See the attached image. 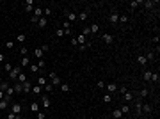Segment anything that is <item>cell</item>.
Listing matches in <instances>:
<instances>
[{"label":"cell","mask_w":160,"mask_h":119,"mask_svg":"<svg viewBox=\"0 0 160 119\" xmlns=\"http://www.w3.org/2000/svg\"><path fill=\"white\" fill-rule=\"evenodd\" d=\"M20 73H23V71H21V66H14V68H13V69H11L9 73H7V75H9V78H13V80H16Z\"/></svg>","instance_id":"obj_1"},{"label":"cell","mask_w":160,"mask_h":119,"mask_svg":"<svg viewBox=\"0 0 160 119\" xmlns=\"http://www.w3.org/2000/svg\"><path fill=\"white\" fill-rule=\"evenodd\" d=\"M50 84L53 85V87H55V85H60V84H62V82H60V77H57V73H50Z\"/></svg>","instance_id":"obj_2"},{"label":"cell","mask_w":160,"mask_h":119,"mask_svg":"<svg viewBox=\"0 0 160 119\" xmlns=\"http://www.w3.org/2000/svg\"><path fill=\"white\" fill-rule=\"evenodd\" d=\"M41 105H43V108H50L52 105H50V98L46 94H43V98H41Z\"/></svg>","instance_id":"obj_3"},{"label":"cell","mask_w":160,"mask_h":119,"mask_svg":"<svg viewBox=\"0 0 160 119\" xmlns=\"http://www.w3.org/2000/svg\"><path fill=\"white\" fill-rule=\"evenodd\" d=\"M144 7H146V9H153L155 5H158V2H153V0H146V2H141Z\"/></svg>","instance_id":"obj_4"},{"label":"cell","mask_w":160,"mask_h":119,"mask_svg":"<svg viewBox=\"0 0 160 119\" xmlns=\"http://www.w3.org/2000/svg\"><path fill=\"white\" fill-rule=\"evenodd\" d=\"M25 11L27 13H34V0H27L25 2Z\"/></svg>","instance_id":"obj_5"},{"label":"cell","mask_w":160,"mask_h":119,"mask_svg":"<svg viewBox=\"0 0 160 119\" xmlns=\"http://www.w3.org/2000/svg\"><path fill=\"white\" fill-rule=\"evenodd\" d=\"M11 112L13 114H21V105H20V103H14V105H11Z\"/></svg>","instance_id":"obj_6"},{"label":"cell","mask_w":160,"mask_h":119,"mask_svg":"<svg viewBox=\"0 0 160 119\" xmlns=\"http://www.w3.org/2000/svg\"><path fill=\"white\" fill-rule=\"evenodd\" d=\"M105 89H107V91H109V94H110V93H116V91H117V85H116V84H107Z\"/></svg>","instance_id":"obj_7"},{"label":"cell","mask_w":160,"mask_h":119,"mask_svg":"<svg viewBox=\"0 0 160 119\" xmlns=\"http://www.w3.org/2000/svg\"><path fill=\"white\" fill-rule=\"evenodd\" d=\"M102 39H103V41H105L107 44H110V43L114 41V38H112V34H103V36H102Z\"/></svg>","instance_id":"obj_8"},{"label":"cell","mask_w":160,"mask_h":119,"mask_svg":"<svg viewBox=\"0 0 160 119\" xmlns=\"http://www.w3.org/2000/svg\"><path fill=\"white\" fill-rule=\"evenodd\" d=\"M41 16H43V9H41V7H34V18L39 20Z\"/></svg>","instance_id":"obj_9"},{"label":"cell","mask_w":160,"mask_h":119,"mask_svg":"<svg viewBox=\"0 0 160 119\" xmlns=\"http://www.w3.org/2000/svg\"><path fill=\"white\" fill-rule=\"evenodd\" d=\"M13 89H14V93H23V84H20V82H16Z\"/></svg>","instance_id":"obj_10"},{"label":"cell","mask_w":160,"mask_h":119,"mask_svg":"<svg viewBox=\"0 0 160 119\" xmlns=\"http://www.w3.org/2000/svg\"><path fill=\"white\" fill-rule=\"evenodd\" d=\"M46 84H48V82H46L44 77H37V85H39V87H44Z\"/></svg>","instance_id":"obj_11"},{"label":"cell","mask_w":160,"mask_h":119,"mask_svg":"<svg viewBox=\"0 0 160 119\" xmlns=\"http://www.w3.org/2000/svg\"><path fill=\"white\" fill-rule=\"evenodd\" d=\"M43 53H44V52H43L41 48H36V50H34V55H36L37 61H39V59H43Z\"/></svg>","instance_id":"obj_12"},{"label":"cell","mask_w":160,"mask_h":119,"mask_svg":"<svg viewBox=\"0 0 160 119\" xmlns=\"http://www.w3.org/2000/svg\"><path fill=\"white\" fill-rule=\"evenodd\" d=\"M77 43H78V46H84V44H87V43H86V36H82V34H80L78 38H77Z\"/></svg>","instance_id":"obj_13"},{"label":"cell","mask_w":160,"mask_h":119,"mask_svg":"<svg viewBox=\"0 0 160 119\" xmlns=\"http://www.w3.org/2000/svg\"><path fill=\"white\" fill-rule=\"evenodd\" d=\"M30 91H32V84L27 80L25 84H23V93H30Z\"/></svg>","instance_id":"obj_14"},{"label":"cell","mask_w":160,"mask_h":119,"mask_svg":"<svg viewBox=\"0 0 160 119\" xmlns=\"http://www.w3.org/2000/svg\"><path fill=\"white\" fill-rule=\"evenodd\" d=\"M30 93H34V94H41L43 93V87H39V85H32V91H30Z\"/></svg>","instance_id":"obj_15"},{"label":"cell","mask_w":160,"mask_h":119,"mask_svg":"<svg viewBox=\"0 0 160 119\" xmlns=\"http://www.w3.org/2000/svg\"><path fill=\"white\" fill-rule=\"evenodd\" d=\"M151 110H153V108H151V105H142V103H141V112H146V114H149Z\"/></svg>","instance_id":"obj_16"},{"label":"cell","mask_w":160,"mask_h":119,"mask_svg":"<svg viewBox=\"0 0 160 119\" xmlns=\"http://www.w3.org/2000/svg\"><path fill=\"white\" fill-rule=\"evenodd\" d=\"M110 21H112V23H119V14L117 13H112L110 14Z\"/></svg>","instance_id":"obj_17"},{"label":"cell","mask_w":160,"mask_h":119,"mask_svg":"<svg viewBox=\"0 0 160 119\" xmlns=\"http://www.w3.org/2000/svg\"><path fill=\"white\" fill-rule=\"evenodd\" d=\"M46 23H48V20L44 18V16H41V18H39V21H37V25H39L41 28H43V27H46Z\"/></svg>","instance_id":"obj_18"},{"label":"cell","mask_w":160,"mask_h":119,"mask_svg":"<svg viewBox=\"0 0 160 119\" xmlns=\"http://www.w3.org/2000/svg\"><path fill=\"white\" fill-rule=\"evenodd\" d=\"M137 62H139L141 66H146V64H148V61H146V57H144V55H139V57H137Z\"/></svg>","instance_id":"obj_19"},{"label":"cell","mask_w":160,"mask_h":119,"mask_svg":"<svg viewBox=\"0 0 160 119\" xmlns=\"http://www.w3.org/2000/svg\"><path fill=\"white\" fill-rule=\"evenodd\" d=\"M18 82H20V84H25V82H27V75H25V73H20V75H18V78H16Z\"/></svg>","instance_id":"obj_20"},{"label":"cell","mask_w":160,"mask_h":119,"mask_svg":"<svg viewBox=\"0 0 160 119\" xmlns=\"http://www.w3.org/2000/svg\"><path fill=\"white\" fill-rule=\"evenodd\" d=\"M89 30L93 32V34H98V30H100V25H96V23H93V25L89 27Z\"/></svg>","instance_id":"obj_21"},{"label":"cell","mask_w":160,"mask_h":119,"mask_svg":"<svg viewBox=\"0 0 160 119\" xmlns=\"http://www.w3.org/2000/svg\"><path fill=\"white\" fill-rule=\"evenodd\" d=\"M123 98H125V100H126V101H132V100H133V94H132V93H130V91H126V93H125V94H123Z\"/></svg>","instance_id":"obj_22"},{"label":"cell","mask_w":160,"mask_h":119,"mask_svg":"<svg viewBox=\"0 0 160 119\" xmlns=\"http://www.w3.org/2000/svg\"><path fill=\"white\" fill-rule=\"evenodd\" d=\"M29 64H30L29 57H23V59H21V62H20V66H21V68H25V66H29Z\"/></svg>","instance_id":"obj_23"},{"label":"cell","mask_w":160,"mask_h":119,"mask_svg":"<svg viewBox=\"0 0 160 119\" xmlns=\"http://www.w3.org/2000/svg\"><path fill=\"white\" fill-rule=\"evenodd\" d=\"M112 116H114V119H121V116H123V112H121L119 108H116V110H114V114H112Z\"/></svg>","instance_id":"obj_24"},{"label":"cell","mask_w":160,"mask_h":119,"mask_svg":"<svg viewBox=\"0 0 160 119\" xmlns=\"http://www.w3.org/2000/svg\"><path fill=\"white\" fill-rule=\"evenodd\" d=\"M142 78L146 80V82H148V80H151V71H148V69H146V71L142 73Z\"/></svg>","instance_id":"obj_25"},{"label":"cell","mask_w":160,"mask_h":119,"mask_svg":"<svg viewBox=\"0 0 160 119\" xmlns=\"http://www.w3.org/2000/svg\"><path fill=\"white\" fill-rule=\"evenodd\" d=\"M30 110H32V112H39V103H32V105H30Z\"/></svg>","instance_id":"obj_26"},{"label":"cell","mask_w":160,"mask_h":119,"mask_svg":"<svg viewBox=\"0 0 160 119\" xmlns=\"http://www.w3.org/2000/svg\"><path fill=\"white\" fill-rule=\"evenodd\" d=\"M77 18H78V20H86V18H87V11H82V13H78V14H77Z\"/></svg>","instance_id":"obj_27"},{"label":"cell","mask_w":160,"mask_h":119,"mask_svg":"<svg viewBox=\"0 0 160 119\" xmlns=\"http://www.w3.org/2000/svg\"><path fill=\"white\" fill-rule=\"evenodd\" d=\"M25 39H27V36H25V34H18V36H16V41H18V43H23Z\"/></svg>","instance_id":"obj_28"},{"label":"cell","mask_w":160,"mask_h":119,"mask_svg":"<svg viewBox=\"0 0 160 119\" xmlns=\"http://www.w3.org/2000/svg\"><path fill=\"white\" fill-rule=\"evenodd\" d=\"M144 57H146V61H155V53H153V52H149V53L144 55Z\"/></svg>","instance_id":"obj_29"},{"label":"cell","mask_w":160,"mask_h":119,"mask_svg":"<svg viewBox=\"0 0 160 119\" xmlns=\"http://www.w3.org/2000/svg\"><path fill=\"white\" fill-rule=\"evenodd\" d=\"M7 89H9V85H7V82H2V84H0V91H7Z\"/></svg>","instance_id":"obj_30"},{"label":"cell","mask_w":160,"mask_h":119,"mask_svg":"<svg viewBox=\"0 0 160 119\" xmlns=\"http://www.w3.org/2000/svg\"><path fill=\"white\" fill-rule=\"evenodd\" d=\"M60 91H62V93H68V91H70V85H68V84H60Z\"/></svg>","instance_id":"obj_31"},{"label":"cell","mask_w":160,"mask_h":119,"mask_svg":"<svg viewBox=\"0 0 160 119\" xmlns=\"http://www.w3.org/2000/svg\"><path fill=\"white\" fill-rule=\"evenodd\" d=\"M110 101H112V96L110 94H105L103 96V103H110Z\"/></svg>","instance_id":"obj_32"},{"label":"cell","mask_w":160,"mask_h":119,"mask_svg":"<svg viewBox=\"0 0 160 119\" xmlns=\"http://www.w3.org/2000/svg\"><path fill=\"white\" fill-rule=\"evenodd\" d=\"M137 5H141V0H133V2H130V7H132V9H135Z\"/></svg>","instance_id":"obj_33"},{"label":"cell","mask_w":160,"mask_h":119,"mask_svg":"<svg viewBox=\"0 0 160 119\" xmlns=\"http://www.w3.org/2000/svg\"><path fill=\"white\" fill-rule=\"evenodd\" d=\"M43 13H44V18H46V16H50V14H52V9H50V7H44Z\"/></svg>","instance_id":"obj_34"},{"label":"cell","mask_w":160,"mask_h":119,"mask_svg":"<svg viewBox=\"0 0 160 119\" xmlns=\"http://www.w3.org/2000/svg\"><path fill=\"white\" fill-rule=\"evenodd\" d=\"M70 27H71L70 21H64V23H62V30H70Z\"/></svg>","instance_id":"obj_35"},{"label":"cell","mask_w":160,"mask_h":119,"mask_svg":"<svg viewBox=\"0 0 160 119\" xmlns=\"http://www.w3.org/2000/svg\"><path fill=\"white\" fill-rule=\"evenodd\" d=\"M119 21H121V23H126V21H128V16H126V14H121V16H119Z\"/></svg>","instance_id":"obj_36"},{"label":"cell","mask_w":160,"mask_h":119,"mask_svg":"<svg viewBox=\"0 0 160 119\" xmlns=\"http://www.w3.org/2000/svg\"><path fill=\"white\" fill-rule=\"evenodd\" d=\"M30 71H32V73H37V71H39V68H37V64H30Z\"/></svg>","instance_id":"obj_37"},{"label":"cell","mask_w":160,"mask_h":119,"mask_svg":"<svg viewBox=\"0 0 160 119\" xmlns=\"http://www.w3.org/2000/svg\"><path fill=\"white\" fill-rule=\"evenodd\" d=\"M119 110H121L123 114H128V110H130V107H128V105H123V107H121Z\"/></svg>","instance_id":"obj_38"},{"label":"cell","mask_w":160,"mask_h":119,"mask_svg":"<svg viewBox=\"0 0 160 119\" xmlns=\"http://www.w3.org/2000/svg\"><path fill=\"white\" fill-rule=\"evenodd\" d=\"M151 80H153V82H158V80H160L158 73H151Z\"/></svg>","instance_id":"obj_39"},{"label":"cell","mask_w":160,"mask_h":119,"mask_svg":"<svg viewBox=\"0 0 160 119\" xmlns=\"http://www.w3.org/2000/svg\"><path fill=\"white\" fill-rule=\"evenodd\" d=\"M68 20L75 21V20H77V14H75V13H70V14H68Z\"/></svg>","instance_id":"obj_40"},{"label":"cell","mask_w":160,"mask_h":119,"mask_svg":"<svg viewBox=\"0 0 160 119\" xmlns=\"http://www.w3.org/2000/svg\"><path fill=\"white\" fill-rule=\"evenodd\" d=\"M4 69H5V71H7V73H9V71H11V69H13V66H11V64H9V62H5V64H4Z\"/></svg>","instance_id":"obj_41"},{"label":"cell","mask_w":160,"mask_h":119,"mask_svg":"<svg viewBox=\"0 0 160 119\" xmlns=\"http://www.w3.org/2000/svg\"><path fill=\"white\" fill-rule=\"evenodd\" d=\"M13 94H14V89H13V87H9V89L5 91V96H13Z\"/></svg>","instance_id":"obj_42"},{"label":"cell","mask_w":160,"mask_h":119,"mask_svg":"<svg viewBox=\"0 0 160 119\" xmlns=\"http://www.w3.org/2000/svg\"><path fill=\"white\" fill-rule=\"evenodd\" d=\"M148 94H149V91H148V89H142V91H141V96H142V98H146Z\"/></svg>","instance_id":"obj_43"},{"label":"cell","mask_w":160,"mask_h":119,"mask_svg":"<svg viewBox=\"0 0 160 119\" xmlns=\"http://www.w3.org/2000/svg\"><path fill=\"white\" fill-rule=\"evenodd\" d=\"M37 68H44V61H43V59H39V61H37Z\"/></svg>","instance_id":"obj_44"},{"label":"cell","mask_w":160,"mask_h":119,"mask_svg":"<svg viewBox=\"0 0 160 119\" xmlns=\"http://www.w3.org/2000/svg\"><path fill=\"white\" fill-rule=\"evenodd\" d=\"M105 85H107V84H105V82H103V80H98V87H100V89H103Z\"/></svg>","instance_id":"obj_45"},{"label":"cell","mask_w":160,"mask_h":119,"mask_svg":"<svg viewBox=\"0 0 160 119\" xmlns=\"http://www.w3.org/2000/svg\"><path fill=\"white\" fill-rule=\"evenodd\" d=\"M52 89H53V85H52V84H46V85H44V91H48V93H50Z\"/></svg>","instance_id":"obj_46"},{"label":"cell","mask_w":160,"mask_h":119,"mask_svg":"<svg viewBox=\"0 0 160 119\" xmlns=\"http://www.w3.org/2000/svg\"><path fill=\"white\" fill-rule=\"evenodd\" d=\"M37 119H46V116H44V112H37Z\"/></svg>","instance_id":"obj_47"},{"label":"cell","mask_w":160,"mask_h":119,"mask_svg":"<svg viewBox=\"0 0 160 119\" xmlns=\"http://www.w3.org/2000/svg\"><path fill=\"white\" fill-rule=\"evenodd\" d=\"M71 46H78V43H77V38H71Z\"/></svg>","instance_id":"obj_48"},{"label":"cell","mask_w":160,"mask_h":119,"mask_svg":"<svg viewBox=\"0 0 160 119\" xmlns=\"http://www.w3.org/2000/svg\"><path fill=\"white\" fill-rule=\"evenodd\" d=\"M13 46H14L13 41H7V43H5V48H13Z\"/></svg>","instance_id":"obj_49"},{"label":"cell","mask_w":160,"mask_h":119,"mask_svg":"<svg viewBox=\"0 0 160 119\" xmlns=\"http://www.w3.org/2000/svg\"><path fill=\"white\" fill-rule=\"evenodd\" d=\"M20 53L23 55V57H27V48H20Z\"/></svg>","instance_id":"obj_50"},{"label":"cell","mask_w":160,"mask_h":119,"mask_svg":"<svg viewBox=\"0 0 160 119\" xmlns=\"http://www.w3.org/2000/svg\"><path fill=\"white\" fill-rule=\"evenodd\" d=\"M87 34H91V30H89V27H86V28H84V32H82V36H87Z\"/></svg>","instance_id":"obj_51"},{"label":"cell","mask_w":160,"mask_h":119,"mask_svg":"<svg viewBox=\"0 0 160 119\" xmlns=\"http://www.w3.org/2000/svg\"><path fill=\"white\" fill-rule=\"evenodd\" d=\"M135 112L141 114V103H137V105H135Z\"/></svg>","instance_id":"obj_52"},{"label":"cell","mask_w":160,"mask_h":119,"mask_svg":"<svg viewBox=\"0 0 160 119\" xmlns=\"http://www.w3.org/2000/svg\"><path fill=\"white\" fill-rule=\"evenodd\" d=\"M117 91H119V93H121V94H125V93H126V91H128V89H126V87H121V89H117Z\"/></svg>","instance_id":"obj_53"},{"label":"cell","mask_w":160,"mask_h":119,"mask_svg":"<svg viewBox=\"0 0 160 119\" xmlns=\"http://www.w3.org/2000/svg\"><path fill=\"white\" fill-rule=\"evenodd\" d=\"M64 36V30H57V38H62Z\"/></svg>","instance_id":"obj_54"},{"label":"cell","mask_w":160,"mask_h":119,"mask_svg":"<svg viewBox=\"0 0 160 119\" xmlns=\"http://www.w3.org/2000/svg\"><path fill=\"white\" fill-rule=\"evenodd\" d=\"M4 98H5V93H4V91H0V100H4Z\"/></svg>","instance_id":"obj_55"},{"label":"cell","mask_w":160,"mask_h":119,"mask_svg":"<svg viewBox=\"0 0 160 119\" xmlns=\"http://www.w3.org/2000/svg\"><path fill=\"white\" fill-rule=\"evenodd\" d=\"M5 61V57H4V53H0V62H4Z\"/></svg>","instance_id":"obj_56"},{"label":"cell","mask_w":160,"mask_h":119,"mask_svg":"<svg viewBox=\"0 0 160 119\" xmlns=\"http://www.w3.org/2000/svg\"><path fill=\"white\" fill-rule=\"evenodd\" d=\"M0 84H2V77H0Z\"/></svg>","instance_id":"obj_57"}]
</instances>
